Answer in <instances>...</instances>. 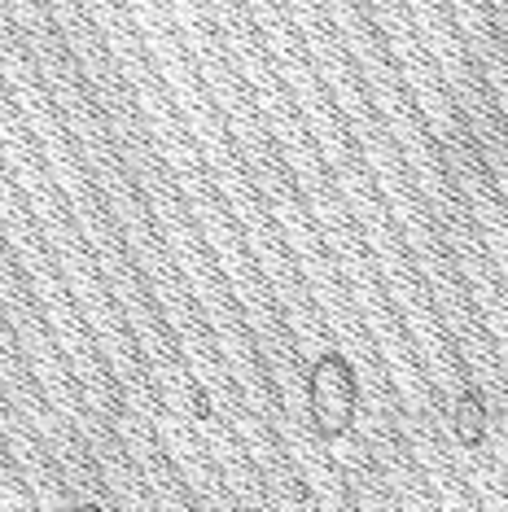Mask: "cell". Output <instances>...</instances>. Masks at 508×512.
Segmentation results:
<instances>
[{"label":"cell","instance_id":"277c9868","mask_svg":"<svg viewBox=\"0 0 508 512\" xmlns=\"http://www.w3.org/2000/svg\"><path fill=\"white\" fill-rule=\"evenodd\" d=\"M241 512H254V508H241Z\"/></svg>","mask_w":508,"mask_h":512},{"label":"cell","instance_id":"7a4b0ae2","mask_svg":"<svg viewBox=\"0 0 508 512\" xmlns=\"http://www.w3.org/2000/svg\"><path fill=\"white\" fill-rule=\"evenodd\" d=\"M456 438L460 447H482V438H487V407H482V394L478 390H465L456 399Z\"/></svg>","mask_w":508,"mask_h":512},{"label":"cell","instance_id":"3957f363","mask_svg":"<svg viewBox=\"0 0 508 512\" xmlns=\"http://www.w3.org/2000/svg\"><path fill=\"white\" fill-rule=\"evenodd\" d=\"M79 512H101V508H92V504H88V508H79Z\"/></svg>","mask_w":508,"mask_h":512},{"label":"cell","instance_id":"6da1fadb","mask_svg":"<svg viewBox=\"0 0 508 512\" xmlns=\"http://www.w3.org/2000/svg\"><path fill=\"white\" fill-rule=\"evenodd\" d=\"M355 412H360V377L342 351H325L307 372V416L316 438L338 442L351 434Z\"/></svg>","mask_w":508,"mask_h":512}]
</instances>
